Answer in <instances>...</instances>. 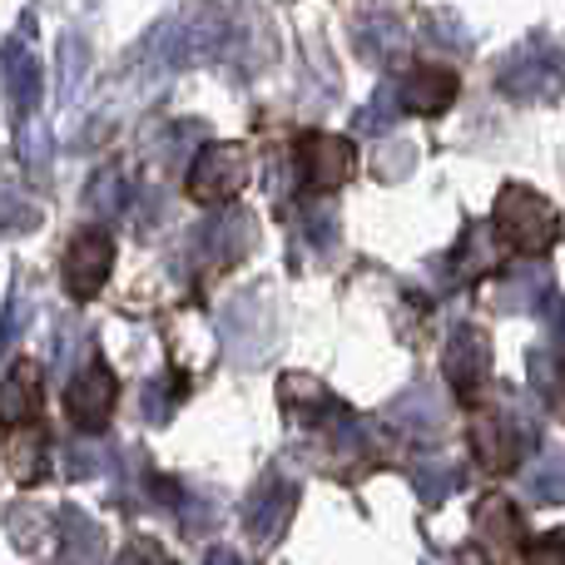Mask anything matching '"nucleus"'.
Masks as SVG:
<instances>
[{"instance_id":"f257e3e1","label":"nucleus","mask_w":565,"mask_h":565,"mask_svg":"<svg viewBox=\"0 0 565 565\" xmlns=\"http://www.w3.org/2000/svg\"><path fill=\"white\" fill-rule=\"evenodd\" d=\"M491 234L511 258H546L561 244L565 224L561 209L551 204L541 189L531 184H507L491 204Z\"/></svg>"},{"instance_id":"f03ea898","label":"nucleus","mask_w":565,"mask_h":565,"mask_svg":"<svg viewBox=\"0 0 565 565\" xmlns=\"http://www.w3.org/2000/svg\"><path fill=\"white\" fill-rule=\"evenodd\" d=\"M248 179H254V154H248V145L218 139V145H204L194 154V164H189V174H184V194H189V204H199V209H218V204H234L248 189Z\"/></svg>"},{"instance_id":"7ed1b4c3","label":"nucleus","mask_w":565,"mask_h":565,"mask_svg":"<svg viewBox=\"0 0 565 565\" xmlns=\"http://www.w3.org/2000/svg\"><path fill=\"white\" fill-rule=\"evenodd\" d=\"M292 164H298L308 194H338L358 174V149H352V139L328 135V129H302L292 139Z\"/></svg>"},{"instance_id":"20e7f679","label":"nucleus","mask_w":565,"mask_h":565,"mask_svg":"<svg viewBox=\"0 0 565 565\" xmlns=\"http://www.w3.org/2000/svg\"><path fill=\"white\" fill-rule=\"evenodd\" d=\"M109 274H115V238L105 228H79L60 254V288L70 292V302H95Z\"/></svg>"},{"instance_id":"39448f33","label":"nucleus","mask_w":565,"mask_h":565,"mask_svg":"<svg viewBox=\"0 0 565 565\" xmlns=\"http://www.w3.org/2000/svg\"><path fill=\"white\" fill-rule=\"evenodd\" d=\"M60 407H65V417H70V427L75 431H105L109 427V417H115V407H119V377H115V367H109L105 358H89L85 367L75 372V377L65 382V397H60Z\"/></svg>"},{"instance_id":"423d86ee","label":"nucleus","mask_w":565,"mask_h":565,"mask_svg":"<svg viewBox=\"0 0 565 565\" xmlns=\"http://www.w3.org/2000/svg\"><path fill=\"white\" fill-rule=\"evenodd\" d=\"M20 431H50L45 427V367L35 358H15L0 377V437Z\"/></svg>"},{"instance_id":"0eeeda50","label":"nucleus","mask_w":565,"mask_h":565,"mask_svg":"<svg viewBox=\"0 0 565 565\" xmlns=\"http://www.w3.org/2000/svg\"><path fill=\"white\" fill-rule=\"evenodd\" d=\"M467 447H471V461H477L487 477H511L516 461H521V441H516V431H511V422L501 417V412L471 407Z\"/></svg>"},{"instance_id":"6e6552de","label":"nucleus","mask_w":565,"mask_h":565,"mask_svg":"<svg viewBox=\"0 0 565 565\" xmlns=\"http://www.w3.org/2000/svg\"><path fill=\"white\" fill-rule=\"evenodd\" d=\"M457 95H461V75L451 65H431V60H422V65H412L407 79H402V105L422 119L447 115V109L457 105Z\"/></svg>"},{"instance_id":"1a4fd4ad","label":"nucleus","mask_w":565,"mask_h":565,"mask_svg":"<svg viewBox=\"0 0 565 565\" xmlns=\"http://www.w3.org/2000/svg\"><path fill=\"white\" fill-rule=\"evenodd\" d=\"M477 546L497 565H501V556H521V546H526V521H521V511L511 507V501L487 497L477 507Z\"/></svg>"},{"instance_id":"9d476101","label":"nucleus","mask_w":565,"mask_h":565,"mask_svg":"<svg viewBox=\"0 0 565 565\" xmlns=\"http://www.w3.org/2000/svg\"><path fill=\"white\" fill-rule=\"evenodd\" d=\"M526 565H565V531H546V536H526L521 546Z\"/></svg>"},{"instance_id":"9b49d317","label":"nucleus","mask_w":565,"mask_h":565,"mask_svg":"<svg viewBox=\"0 0 565 565\" xmlns=\"http://www.w3.org/2000/svg\"><path fill=\"white\" fill-rule=\"evenodd\" d=\"M551 412L565 422V362L556 367V377H551Z\"/></svg>"},{"instance_id":"f8f14e48","label":"nucleus","mask_w":565,"mask_h":565,"mask_svg":"<svg viewBox=\"0 0 565 565\" xmlns=\"http://www.w3.org/2000/svg\"><path fill=\"white\" fill-rule=\"evenodd\" d=\"M461 565H497V561H491V556H487V551H481V546H477V541H471V546H467V551H461Z\"/></svg>"}]
</instances>
